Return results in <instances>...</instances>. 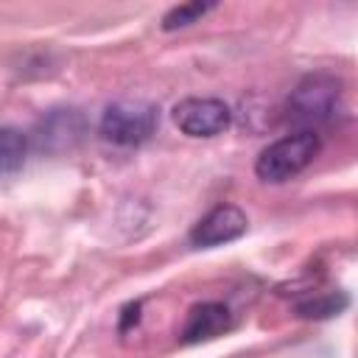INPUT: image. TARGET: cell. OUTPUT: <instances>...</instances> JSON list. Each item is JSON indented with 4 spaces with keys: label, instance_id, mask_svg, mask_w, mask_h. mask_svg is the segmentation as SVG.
I'll return each mask as SVG.
<instances>
[{
    "label": "cell",
    "instance_id": "cell-7",
    "mask_svg": "<svg viewBox=\"0 0 358 358\" xmlns=\"http://www.w3.org/2000/svg\"><path fill=\"white\" fill-rule=\"evenodd\" d=\"M28 157V137L14 126H0V176L22 171Z\"/></svg>",
    "mask_w": 358,
    "mask_h": 358
},
{
    "label": "cell",
    "instance_id": "cell-4",
    "mask_svg": "<svg viewBox=\"0 0 358 358\" xmlns=\"http://www.w3.org/2000/svg\"><path fill=\"white\" fill-rule=\"evenodd\" d=\"M173 126L187 137H215L232 123V112L218 98H182L173 112Z\"/></svg>",
    "mask_w": 358,
    "mask_h": 358
},
{
    "label": "cell",
    "instance_id": "cell-6",
    "mask_svg": "<svg viewBox=\"0 0 358 358\" xmlns=\"http://www.w3.org/2000/svg\"><path fill=\"white\" fill-rule=\"evenodd\" d=\"M232 322L235 319H232L229 305L215 302V299L196 302L185 316V324L179 330V341L182 344H201V341L218 338L232 327Z\"/></svg>",
    "mask_w": 358,
    "mask_h": 358
},
{
    "label": "cell",
    "instance_id": "cell-8",
    "mask_svg": "<svg viewBox=\"0 0 358 358\" xmlns=\"http://www.w3.org/2000/svg\"><path fill=\"white\" fill-rule=\"evenodd\" d=\"M347 305H350V296L344 291H322L296 302L294 310L296 316H305V319H330V316H338Z\"/></svg>",
    "mask_w": 358,
    "mask_h": 358
},
{
    "label": "cell",
    "instance_id": "cell-2",
    "mask_svg": "<svg viewBox=\"0 0 358 358\" xmlns=\"http://www.w3.org/2000/svg\"><path fill=\"white\" fill-rule=\"evenodd\" d=\"M344 98V81L330 73L305 76L288 95V120L302 126H319L336 120Z\"/></svg>",
    "mask_w": 358,
    "mask_h": 358
},
{
    "label": "cell",
    "instance_id": "cell-3",
    "mask_svg": "<svg viewBox=\"0 0 358 358\" xmlns=\"http://www.w3.org/2000/svg\"><path fill=\"white\" fill-rule=\"evenodd\" d=\"M157 126H159V109L151 101L126 98V101H115L103 109L98 131L112 145L134 148V145H143L145 140H151Z\"/></svg>",
    "mask_w": 358,
    "mask_h": 358
},
{
    "label": "cell",
    "instance_id": "cell-9",
    "mask_svg": "<svg viewBox=\"0 0 358 358\" xmlns=\"http://www.w3.org/2000/svg\"><path fill=\"white\" fill-rule=\"evenodd\" d=\"M215 3H201V0H193V3H179L173 8L165 11L162 17V31H176V28H185V25H193L199 22L207 11H213Z\"/></svg>",
    "mask_w": 358,
    "mask_h": 358
},
{
    "label": "cell",
    "instance_id": "cell-1",
    "mask_svg": "<svg viewBox=\"0 0 358 358\" xmlns=\"http://www.w3.org/2000/svg\"><path fill=\"white\" fill-rule=\"evenodd\" d=\"M319 148H322L319 134L313 129H299L294 134H285L268 143L255 159V173L257 179L271 182V185L288 182L316 159Z\"/></svg>",
    "mask_w": 358,
    "mask_h": 358
},
{
    "label": "cell",
    "instance_id": "cell-5",
    "mask_svg": "<svg viewBox=\"0 0 358 358\" xmlns=\"http://www.w3.org/2000/svg\"><path fill=\"white\" fill-rule=\"evenodd\" d=\"M246 229H249V218L238 204H215L207 215H201L193 224L187 238L193 246L210 249V246L238 241L241 235H246Z\"/></svg>",
    "mask_w": 358,
    "mask_h": 358
},
{
    "label": "cell",
    "instance_id": "cell-10",
    "mask_svg": "<svg viewBox=\"0 0 358 358\" xmlns=\"http://www.w3.org/2000/svg\"><path fill=\"white\" fill-rule=\"evenodd\" d=\"M137 319H140V302H131V305H126V308H123V319H120V333H126L131 322L137 324Z\"/></svg>",
    "mask_w": 358,
    "mask_h": 358
}]
</instances>
